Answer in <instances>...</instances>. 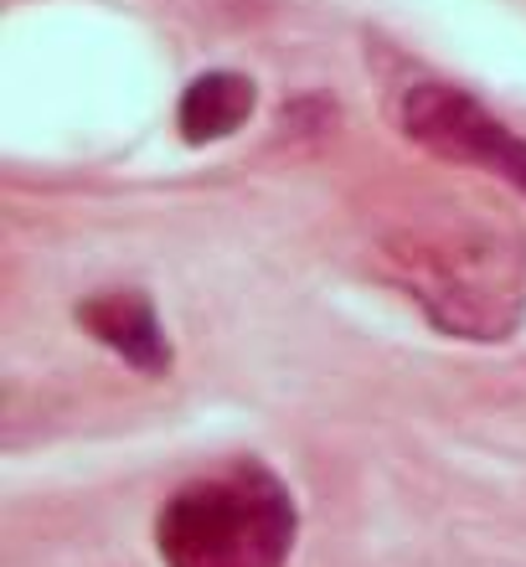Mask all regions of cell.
Segmentation results:
<instances>
[{
	"label": "cell",
	"mask_w": 526,
	"mask_h": 567,
	"mask_svg": "<svg viewBox=\"0 0 526 567\" xmlns=\"http://www.w3.org/2000/svg\"><path fill=\"white\" fill-rule=\"evenodd\" d=\"M377 269L450 341L496 346L526 320V238L485 207H439L398 223L377 248Z\"/></svg>",
	"instance_id": "6da1fadb"
},
{
	"label": "cell",
	"mask_w": 526,
	"mask_h": 567,
	"mask_svg": "<svg viewBox=\"0 0 526 567\" xmlns=\"http://www.w3.org/2000/svg\"><path fill=\"white\" fill-rule=\"evenodd\" d=\"M295 542L300 501L254 454L181 480L155 511V553L166 567H289Z\"/></svg>",
	"instance_id": "7a4b0ae2"
},
{
	"label": "cell",
	"mask_w": 526,
	"mask_h": 567,
	"mask_svg": "<svg viewBox=\"0 0 526 567\" xmlns=\"http://www.w3.org/2000/svg\"><path fill=\"white\" fill-rule=\"evenodd\" d=\"M392 124L423 155L481 171V176L512 186L516 196H526V135L460 83H444V78L403 83L392 93Z\"/></svg>",
	"instance_id": "3957f363"
},
{
	"label": "cell",
	"mask_w": 526,
	"mask_h": 567,
	"mask_svg": "<svg viewBox=\"0 0 526 567\" xmlns=\"http://www.w3.org/2000/svg\"><path fill=\"white\" fill-rule=\"evenodd\" d=\"M73 320L83 326V336H93V341L104 346L109 357H120L130 372L171 377V367H176L171 330L145 289H93V295L78 299Z\"/></svg>",
	"instance_id": "277c9868"
},
{
	"label": "cell",
	"mask_w": 526,
	"mask_h": 567,
	"mask_svg": "<svg viewBox=\"0 0 526 567\" xmlns=\"http://www.w3.org/2000/svg\"><path fill=\"white\" fill-rule=\"evenodd\" d=\"M258 109V83L238 68H212V73H196L186 89H181L176 104V130L186 145H223L254 120Z\"/></svg>",
	"instance_id": "5b68a950"
}]
</instances>
